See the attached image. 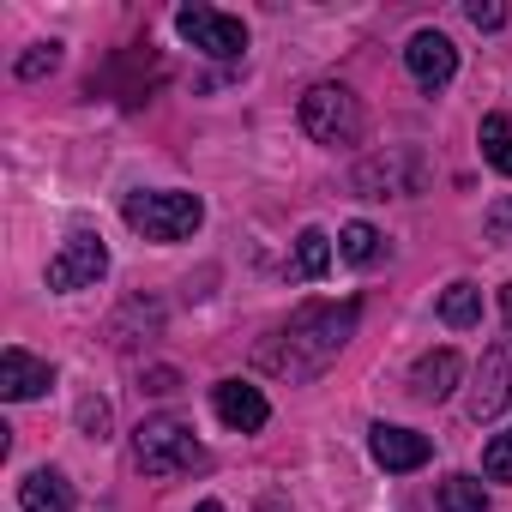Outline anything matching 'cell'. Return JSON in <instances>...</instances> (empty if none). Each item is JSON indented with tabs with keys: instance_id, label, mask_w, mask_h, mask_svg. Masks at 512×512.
Masks as SVG:
<instances>
[{
	"instance_id": "52a82bcc",
	"label": "cell",
	"mask_w": 512,
	"mask_h": 512,
	"mask_svg": "<svg viewBox=\"0 0 512 512\" xmlns=\"http://www.w3.org/2000/svg\"><path fill=\"white\" fill-rule=\"evenodd\" d=\"M175 31H181L193 49L217 55V61H235V55L247 49V25L229 19V13H217V7H181V13H175Z\"/></svg>"
},
{
	"instance_id": "484cf974",
	"label": "cell",
	"mask_w": 512,
	"mask_h": 512,
	"mask_svg": "<svg viewBox=\"0 0 512 512\" xmlns=\"http://www.w3.org/2000/svg\"><path fill=\"white\" fill-rule=\"evenodd\" d=\"M500 308H506V326H512V284L500 290Z\"/></svg>"
},
{
	"instance_id": "d4e9b609",
	"label": "cell",
	"mask_w": 512,
	"mask_h": 512,
	"mask_svg": "<svg viewBox=\"0 0 512 512\" xmlns=\"http://www.w3.org/2000/svg\"><path fill=\"white\" fill-rule=\"evenodd\" d=\"M145 392H157V398H163V392H181V374H175V368H151V374H145Z\"/></svg>"
},
{
	"instance_id": "cb8c5ba5",
	"label": "cell",
	"mask_w": 512,
	"mask_h": 512,
	"mask_svg": "<svg viewBox=\"0 0 512 512\" xmlns=\"http://www.w3.org/2000/svg\"><path fill=\"white\" fill-rule=\"evenodd\" d=\"M79 428H85L91 440H103V428H109V404H103V398H85V404H79Z\"/></svg>"
},
{
	"instance_id": "44dd1931",
	"label": "cell",
	"mask_w": 512,
	"mask_h": 512,
	"mask_svg": "<svg viewBox=\"0 0 512 512\" xmlns=\"http://www.w3.org/2000/svg\"><path fill=\"white\" fill-rule=\"evenodd\" d=\"M61 67V43H37L31 55H19V79H43Z\"/></svg>"
},
{
	"instance_id": "ac0fdd59",
	"label": "cell",
	"mask_w": 512,
	"mask_h": 512,
	"mask_svg": "<svg viewBox=\"0 0 512 512\" xmlns=\"http://www.w3.org/2000/svg\"><path fill=\"white\" fill-rule=\"evenodd\" d=\"M440 512H488V494L476 476H446L440 482Z\"/></svg>"
},
{
	"instance_id": "3957f363",
	"label": "cell",
	"mask_w": 512,
	"mask_h": 512,
	"mask_svg": "<svg viewBox=\"0 0 512 512\" xmlns=\"http://www.w3.org/2000/svg\"><path fill=\"white\" fill-rule=\"evenodd\" d=\"M121 217L145 241H187L205 223V205H199V193H127Z\"/></svg>"
},
{
	"instance_id": "4316f807",
	"label": "cell",
	"mask_w": 512,
	"mask_h": 512,
	"mask_svg": "<svg viewBox=\"0 0 512 512\" xmlns=\"http://www.w3.org/2000/svg\"><path fill=\"white\" fill-rule=\"evenodd\" d=\"M199 512H223V506H217V500H205V506H199Z\"/></svg>"
},
{
	"instance_id": "d6986e66",
	"label": "cell",
	"mask_w": 512,
	"mask_h": 512,
	"mask_svg": "<svg viewBox=\"0 0 512 512\" xmlns=\"http://www.w3.org/2000/svg\"><path fill=\"white\" fill-rule=\"evenodd\" d=\"M338 253L350 266H368L374 253H380V229L374 223H344V235H338Z\"/></svg>"
},
{
	"instance_id": "5b68a950",
	"label": "cell",
	"mask_w": 512,
	"mask_h": 512,
	"mask_svg": "<svg viewBox=\"0 0 512 512\" xmlns=\"http://www.w3.org/2000/svg\"><path fill=\"white\" fill-rule=\"evenodd\" d=\"M422 181H428V163L410 145H386L380 157L356 163V193H368V199H386V193L410 199V193H422Z\"/></svg>"
},
{
	"instance_id": "8992f818",
	"label": "cell",
	"mask_w": 512,
	"mask_h": 512,
	"mask_svg": "<svg viewBox=\"0 0 512 512\" xmlns=\"http://www.w3.org/2000/svg\"><path fill=\"white\" fill-rule=\"evenodd\" d=\"M103 272H109V247H103V235L73 229L67 247L49 260V290H91Z\"/></svg>"
},
{
	"instance_id": "ba28073f",
	"label": "cell",
	"mask_w": 512,
	"mask_h": 512,
	"mask_svg": "<svg viewBox=\"0 0 512 512\" xmlns=\"http://www.w3.org/2000/svg\"><path fill=\"white\" fill-rule=\"evenodd\" d=\"M506 398H512V344L500 338V344H488V356H482V368H476L470 416H476V422H494V416L506 410Z\"/></svg>"
},
{
	"instance_id": "6da1fadb",
	"label": "cell",
	"mask_w": 512,
	"mask_h": 512,
	"mask_svg": "<svg viewBox=\"0 0 512 512\" xmlns=\"http://www.w3.org/2000/svg\"><path fill=\"white\" fill-rule=\"evenodd\" d=\"M356 302H308L290 314V326H278L272 338H260V350H253V362H260V374H278V380H320L350 332H356Z\"/></svg>"
},
{
	"instance_id": "277c9868",
	"label": "cell",
	"mask_w": 512,
	"mask_h": 512,
	"mask_svg": "<svg viewBox=\"0 0 512 512\" xmlns=\"http://www.w3.org/2000/svg\"><path fill=\"white\" fill-rule=\"evenodd\" d=\"M302 127H308V139H320V145H356V133H362V103H356V91H344V85H314V91L302 97Z\"/></svg>"
},
{
	"instance_id": "ffe728a7",
	"label": "cell",
	"mask_w": 512,
	"mask_h": 512,
	"mask_svg": "<svg viewBox=\"0 0 512 512\" xmlns=\"http://www.w3.org/2000/svg\"><path fill=\"white\" fill-rule=\"evenodd\" d=\"M482 470H488V482H512V428L488 440V452H482Z\"/></svg>"
},
{
	"instance_id": "9a60e30c",
	"label": "cell",
	"mask_w": 512,
	"mask_h": 512,
	"mask_svg": "<svg viewBox=\"0 0 512 512\" xmlns=\"http://www.w3.org/2000/svg\"><path fill=\"white\" fill-rule=\"evenodd\" d=\"M326 266H332V235H326V229H302V235H296V260H290V272L314 284V278H326Z\"/></svg>"
},
{
	"instance_id": "30bf717a",
	"label": "cell",
	"mask_w": 512,
	"mask_h": 512,
	"mask_svg": "<svg viewBox=\"0 0 512 512\" xmlns=\"http://www.w3.org/2000/svg\"><path fill=\"white\" fill-rule=\"evenodd\" d=\"M211 404H217V416H223L235 434H260V428L272 422V404H266V392H260V386H247V380H217Z\"/></svg>"
},
{
	"instance_id": "8fae6325",
	"label": "cell",
	"mask_w": 512,
	"mask_h": 512,
	"mask_svg": "<svg viewBox=\"0 0 512 512\" xmlns=\"http://www.w3.org/2000/svg\"><path fill=\"white\" fill-rule=\"evenodd\" d=\"M374 464H386V470H422L428 464V434H416V428H392V422H374Z\"/></svg>"
},
{
	"instance_id": "5bb4252c",
	"label": "cell",
	"mask_w": 512,
	"mask_h": 512,
	"mask_svg": "<svg viewBox=\"0 0 512 512\" xmlns=\"http://www.w3.org/2000/svg\"><path fill=\"white\" fill-rule=\"evenodd\" d=\"M19 506L25 512H73V488H67L61 470H31L19 482Z\"/></svg>"
},
{
	"instance_id": "9c48e42d",
	"label": "cell",
	"mask_w": 512,
	"mask_h": 512,
	"mask_svg": "<svg viewBox=\"0 0 512 512\" xmlns=\"http://www.w3.org/2000/svg\"><path fill=\"white\" fill-rule=\"evenodd\" d=\"M404 67H410V79H416L422 91H440V85H452V73H458V49H452V37H440V31H416L410 49H404Z\"/></svg>"
},
{
	"instance_id": "603a6c76",
	"label": "cell",
	"mask_w": 512,
	"mask_h": 512,
	"mask_svg": "<svg viewBox=\"0 0 512 512\" xmlns=\"http://www.w3.org/2000/svg\"><path fill=\"white\" fill-rule=\"evenodd\" d=\"M464 19H470L476 31H500V25H506V7H500V0H470Z\"/></svg>"
},
{
	"instance_id": "7c38bea8",
	"label": "cell",
	"mask_w": 512,
	"mask_h": 512,
	"mask_svg": "<svg viewBox=\"0 0 512 512\" xmlns=\"http://www.w3.org/2000/svg\"><path fill=\"white\" fill-rule=\"evenodd\" d=\"M49 386H55V368H49V362H37L31 350H7V356H0V392H7L13 404L43 398Z\"/></svg>"
},
{
	"instance_id": "7402d4cb",
	"label": "cell",
	"mask_w": 512,
	"mask_h": 512,
	"mask_svg": "<svg viewBox=\"0 0 512 512\" xmlns=\"http://www.w3.org/2000/svg\"><path fill=\"white\" fill-rule=\"evenodd\" d=\"M482 235H488V241H500V247H512V199H494V205H488Z\"/></svg>"
},
{
	"instance_id": "7a4b0ae2",
	"label": "cell",
	"mask_w": 512,
	"mask_h": 512,
	"mask_svg": "<svg viewBox=\"0 0 512 512\" xmlns=\"http://www.w3.org/2000/svg\"><path fill=\"white\" fill-rule=\"evenodd\" d=\"M133 458H139L145 476L169 482V476L193 470V464L205 458V446L193 440V428H187L181 416H151V422H139V434H133Z\"/></svg>"
},
{
	"instance_id": "e0dca14e",
	"label": "cell",
	"mask_w": 512,
	"mask_h": 512,
	"mask_svg": "<svg viewBox=\"0 0 512 512\" xmlns=\"http://www.w3.org/2000/svg\"><path fill=\"white\" fill-rule=\"evenodd\" d=\"M482 157L512 175V115H482Z\"/></svg>"
},
{
	"instance_id": "4fadbf2b",
	"label": "cell",
	"mask_w": 512,
	"mask_h": 512,
	"mask_svg": "<svg viewBox=\"0 0 512 512\" xmlns=\"http://www.w3.org/2000/svg\"><path fill=\"white\" fill-rule=\"evenodd\" d=\"M458 374H464V362H458L452 350H428V356L410 368V398H422V404H440V398H452Z\"/></svg>"
},
{
	"instance_id": "2e32d148",
	"label": "cell",
	"mask_w": 512,
	"mask_h": 512,
	"mask_svg": "<svg viewBox=\"0 0 512 512\" xmlns=\"http://www.w3.org/2000/svg\"><path fill=\"white\" fill-rule=\"evenodd\" d=\"M440 320H446L452 332H470V326L482 320V290H476V284H452V290L440 296Z\"/></svg>"
}]
</instances>
